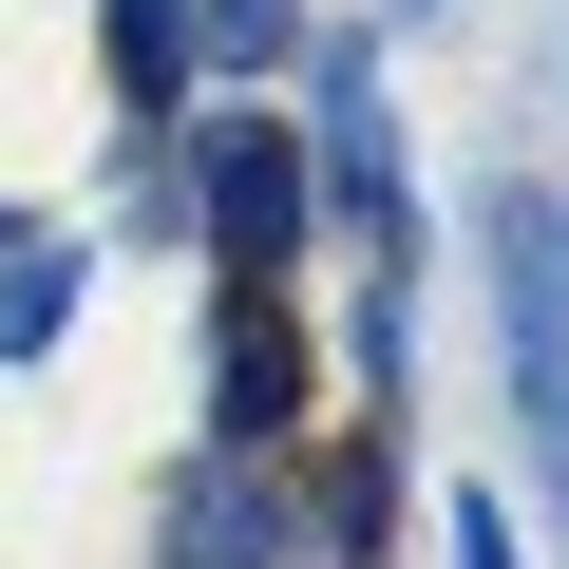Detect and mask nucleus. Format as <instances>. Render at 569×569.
Instances as JSON below:
<instances>
[{"label": "nucleus", "instance_id": "10", "mask_svg": "<svg viewBox=\"0 0 569 569\" xmlns=\"http://www.w3.org/2000/svg\"><path fill=\"white\" fill-rule=\"evenodd\" d=\"M20 247H39V228H20V209H0V266H20Z\"/></svg>", "mask_w": 569, "mask_h": 569}, {"label": "nucleus", "instance_id": "1", "mask_svg": "<svg viewBox=\"0 0 569 569\" xmlns=\"http://www.w3.org/2000/svg\"><path fill=\"white\" fill-rule=\"evenodd\" d=\"M209 247H228V284H266L284 247H305V171H284L266 114H209Z\"/></svg>", "mask_w": 569, "mask_h": 569}, {"label": "nucleus", "instance_id": "8", "mask_svg": "<svg viewBox=\"0 0 569 569\" xmlns=\"http://www.w3.org/2000/svg\"><path fill=\"white\" fill-rule=\"evenodd\" d=\"M58 323H77V266H39V247H20V284H0V361H39Z\"/></svg>", "mask_w": 569, "mask_h": 569}, {"label": "nucleus", "instance_id": "9", "mask_svg": "<svg viewBox=\"0 0 569 569\" xmlns=\"http://www.w3.org/2000/svg\"><path fill=\"white\" fill-rule=\"evenodd\" d=\"M456 569H512V512H456Z\"/></svg>", "mask_w": 569, "mask_h": 569}, {"label": "nucleus", "instance_id": "3", "mask_svg": "<svg viewBox=\"0 0 569 569\" xmlns=\"http://www.w3.org/2000/svg\"><path fill=\"white\" fill-rule=\"evenodd\" d=\"M323 152H342V209H380V266H399V133H380V39L323 58Z\"/></svg>", "mask_w": 569, "mask_h": 569}, {"label": "nucleus", "instance_id": "6", "mask_svg": "<svg viewBox=\"0 0 569 569\" xmlns=\"http://www.w3.org/2000/svg\"><path fill=\"white\" fill-rule=\"evenodd\" d=\"M380 512H399V456H380V437H342V456H323V531H305V550H361Z\"/></svg>", "mask_w": 569, "mask_h": 569}, {"label": "nucleus", "instance_id": "4", "mask_svg": "<svg viewBox=\"0 0 569 569\" xmlns=\"http://www.w3.org/2000/svg\"><path fill=\"white\" fill-rule=\"evenodd\" d=\"M96 20H114V77L171 114V96H190V0H96Z\"/></svg>", "mask_w": 569, "mask_h": 569}, {"label": "nucleus", "instance_id": "2", "mask_svg": "<svg viewBox=\"0 0 569 569\" xmlns=\"http://www.w3.org/2000/svg\"><path fill=\"white\" fill-rule=\"evenodd\" d=\"M284 399H305V361H284V305H266V284H228V305H209V418L266 456V437H284Z\"/></svg>", "mask_w": 569, "mask_h": 569}, {"label": "nucleus", "instance_id": "7", "mask_svg": "<svg viewBox=\"0 0 569 569\" xmlns=\"http://www.w3.org/2000/svg\"><path fill=\"white\" fill-rule=\"evenodd\" d=\"M247 550H284V531H266V493H209V475H190V512H171V569H247Z\"/></svg>", "mask_w": 569, "mask_h": 569}, {"label": "nucleus", "instance_id": "5", "mask_svg": "<svg viewBox=\"0 0 569 569\" xmlns=\"http://www.w3.org/2000/svg\"><path fill=\"white\" fill-rule=\"evenodd\" d=\"M284 39H305V0H190V58L209 77H266Z\"/></svg>", "mask_w": 569, "mask_h": 569}]
</instances>
